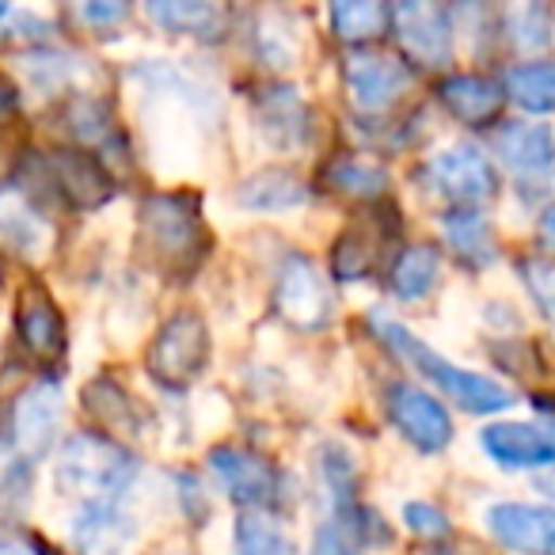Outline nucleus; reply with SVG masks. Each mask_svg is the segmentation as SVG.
Instances as JSON below:
<instances>
[{"mask_svg": "<svg viewBox=\"0 0 555 555\" xmlns=\"http://www.w3.org/2000/svg\"><path fill=\"white\" fill-rule=\"evenodd\" d=\"M274 305L282 312L289 327L297 332H317L332 320V294H327V282L320 278L317 262L309 255L289 251L278 267V289Z\"/></svg>", "mask_w": 555, "mask_h": 555, "instance_id": "3", "label": "nucleus"}, {"mask_svg": "<svg viewBox=\"0 0 555 555\" xmlns=\"http://www.w3.org/2000/svg\"><path fill=\"white\" fill-rule=\"evenodd\" d=\"M149 16H153L156 24L171 27V31L209 35L221 12H217L214 4H153V9H149Z\"/></svg>", "mask_w": 555, "mask_h": 555, "instance_id": "31", "label": "nucleus"}, {"mask_svg": "<svg viewBox=\"0 0 555 555\" xmlns=\"http://www.w3.org/2000/svg\"><path fill=\"white\" fill-rule=\"evenodd\" d=\"M47 171H50V183L54 191H62L73 206L80 209H92L100 202L111 198V179L100 164L92 160L88 153H77V149H62L47 160Z\"/></svg>", "mask_w": 555, "mask_h": 555, "instance_id": "14", "label": "nucleus"}, {"mask_svg": "<svg viewBox=\"0 0 555 555\" xmlns=\"http://www.w3.org/2000/svg\"><path fill=\"white\" fill-rule=\"evenodd\" d=\"M388 24V12L373 0H347V4H335L332 9V27L343 42H362L380 35Z\"/></svg>", "mask_w": 555, "mask_h": 555, "instance_id": "27", "label": "nucleus"}, {"mask_svg": "<svg viewBox=\"0 0 555 555\" xmlns=\"http://www.w3.org/2000/svg\"><path fill=\"white\" fill-rule=\"evenodd\" d=\"M16 332L35 358H57L65 350L62 312L54 309V301H50L42 286L24 289V297H20V312H16Z\"/></svg>", "mask_w": 555, "mask_h": 555, "instance_id": "15", "label": "nucleus"}, {"mask_svg": "<svg viewBox=\"0 0 555 555\" xmlns=\"http://www.w3.org/2000/svg\"><path fill=\"white\" fill-rule=\"evenodd\" d=\"M446 244L461 255L468 267H487L494 259V232L479 209H456L441 221Z\"/></svg>", "mask_w": 555, "mask_h": 555, "instance_id": "21", "label": "nucleus"}, {"mask_svg": "<svg viewBox=\"0 0 555 555\" xmlns=\"http://www.w3.org/2000/svg\"><path fill=\"white\" fill-rule=\"evenodd\" d=\"M85 411L100 426H111V430H138V408H133L130 396L107 377L92 380V385L85 388Z\"/></svg>", "mask_w": 555, "mask_h": 555, "instance_id": "25", "label": "nucleus"}, {"mask_svg": "<svg viewBox=\"0 0 555 555\" xmlns=\"http://www.w3.org/2000/svg\"><path fill=\"white\" fill-rule=\"evenodd\" d=\"M373 327H377L380 339H385L411 370H418L426 380H434L441 392L453 396V400L461 403L464 411H472V415H491V411H506L509 403H514V396H509L499 380L483 377V373L456 370L449 358H441L438 350H430L415 332H408V327L396 324V320L373 317Z\"/></svg>", "mask_w": 555, "mask_h": 555, "instance_id": "1", "label": "nucleus"}, {"mask_svg": "<svg viewBox=\"0 0 555 555\" xmlns=\"http://www.w3.org/2000/svg\"><path fill=\"white\" fill-rule=\"evenodd\" d=\"M209 468H214L217 483L224 487L232 502L240 506H274L282 499V476L270 461L244 449H214L209 456Z\"/></svg>", "mask_w": 555, "mask_h": 555, "instance_id": "9", "label": "nucleus"}, {"mask_svg": "<svg viewBox=\"0 0 555 555\" xmlns=\"http://www.w3.org/2000/svg\"><path fill=\"white\" fill-rule=\"evenodd\" d=\"M377 259V244H373V232L365 224H354L350 232H343L339 247H335V270L339 278L354 282V278H365Z\"/></svg>", "mask_w": 555, "mask_h": 555, "instance_id": "29", "label": "nucleus"}, {"mask_svg": "<svg viewBox=\"0 0 555 555\" xmlns=\"http://www.w3.org/2000/svg\"><path fill=\"white\" fill-rule=\"evenodd\" d=\"M403 521H408V529L418 532V537H449L446 514H441L438 506H430V502H408V506H403Z\"/></svg>", "mask_w": 555, "mask_h": 555, "instance_id": "37", "label": "nucleus"}, {"mask_svg": "<svg viewBox=\"0 0 555 555\" xmlns=\"http://www.w3.org/2000/svg\"><path fill=\"white\" fill-rule=\"evenodd\" d=\"M57 487L88 502H115L138 476V461L103 434H77L57 456Z\"/></svg>", "mask_w": 555, "mask_h": 555, "instance_id": "2", "label": "nucleus"}, {"mask_svg": "<svg viewBox=\"0 0 555 555\" xmlns=\"http://www.w3.org/2000/svg\"><path fill=\"white\" fill-rule=\"evenodd\" d=\"M16 107V92H12V85L4 77H0V118L9 115V111Z\"/></svg>", "mask_w": 555, "mask_h": 555, "instance_id": "40", "label": "nucleus"}, {"mask_svg": "<svg viewBox=\"0 0 555 555\" xmlns=\"http://www.w3.org/2000/svg\"><path fill=\"white\" fill-rule=\"evenodd\" d=\"M69 126L85 141L103 138V133H107V107H103L100 100H77L69 111Z\"/></svg>", "mask_w": 555, "mask_h": 555, "instance_id": "36", "label": "nucleus"}, {"mask_svg": "<svg viewBox=\"0 0 555 555\" xmlns=\"http://www.w3.org/2000/svg\"><path fill=\"white\" fill-rule=\"evenodd\" d=\"M209 354V335L206 324H202L194 312H179L168 324L160 327L153 350H149V370L160 385L168 388H183L191 385L202 373Z\"/></svg>", "mask_w": 555, "mask_h": 555, "instance_id": "4", "label": "nucleus"}, {"mask_svg": "<svg viewBox=\"0 0 555 555\" xmlns=\"http://www.w3.org/2000/svg\"><path fill=\"white\" fill-rule=\"evenodd\" d=\"M521 274H525V286L532 289L540 309H544L547 317H555V262L529 259V262H521Z\"/></svg>", "mask_w": 555, "mask_h": 555, "instance_id": "34", "label": "nucleus"}, {"mask_svg": "<svg viewBox=\"0 0 555 555\" xmlns=\"http://www.w3.org/2000/svg\"><path fill=\"white\" fill-rule=\"evenodd\" d=\"M57 423H62V392L54 385H39L31 392H24V400L16 403V441L27 456H47L54 449Z\"/></svg>", "mask_w": 555, "mask_h": 555, "instance_id": "13", "label": "nucleus"}, {"mask_svg": "<svg viewBox=\"0 0 555 555\" xmlns=\"http://www.w3.org/2000/svg\"><path fill=\"white\" fill-rule=\"evenodd\" d=\"M259 118H262V130L278 141V145H297L309 130L305 122V103L297 100L294 88H267L259 95Z\"/></svg>", "mask_w": 555, "mask_h": 555, "instance_id": "22", "label": "nucleus"}, {"mask_svg": "<svg viewBox=\"0 0 555 555\" xmlns=\"http://www.w3.org/2000/svg\"><path fill=\"white\" fill-rule=\"evenodd\" d=\"M0 240L16 255H24V259H35L50 240L47 217L27 202V194L20 186H4L0 191Z\"/></svg>", "mask_w": 555, "mask_h": 555, "instance_id": "17", "label": "nucleus"}, {"mask_svg": "<svg viewBox=\"0 0 555 555\" xmlns=\"http://www.w3.org/2000/svg\"><path fill=\"white\" fill-rule=\"evenodd\" d=\"M396 31L400 42L411 57L426 65H441L453 54V31H449V20L434 4H400L396 9Z\"/></svg>", "mask_w": 555, "mask_h": 555, "instance_id": "12", "label": "nucleus"}, {"mask_svg": "<svg viewBox=\"0 0 555 555\" xmlns=\"http://www.w3.org/2000/svg\"><path fill=\"white\" fill-rule=\"evenodd\" d=\"M388 411H392V423L400 426V434L418 453H438L453 438V423H449L446 403H438L430 392L408 385V380H396L388 388Z\"/></svg>", "mask_w": 555, "mask_h": 555, "instance_id": "6", "label": "nucleus"}, {"mask_svg": "<svg viewBox=\"0 0 555 555\" xmlns=\"http://www.w3.org/2000/svg\"><path fill=\"white\" fill-rule=\"evenodd\" d=\"M491 537L521 555H555V509L532 502H494L487 509Z\"/></svg>", "mask_w": 555, "mask_h": 555, "instance_id": "10", "label": "nucleus"}, {"mask_svg": "<svg viewBox=\"0 0 555 555\" xmlns=\"http://www.w3.org/2000/svg\"><path fill=\"white\" fill-rule=\"evenodd\" d=\"M537 236H540V244L555 251V206L544 209V217H540V224H537Z\"/></svg>", "mask_w": 555, "mask_h": 555, "instance_id": "39", "label": "nucleus"}, {"mask_svg": "<svg viewBox=\"0 0 555 555\" xmlns=\"http://www.w3.org/2000/svg\"><path fill=\"white\" fill-rule=\"evenodd\" d=\"M388 278H392V294L400 297V301H418V297H426L434 289V282H438V247H430V244L403 247Z\"/></svg>", "mask_w": 555, "mask_h": 555, "instance_id": "23", "label": "nucleus"}, {"mask_svg": "<svg viewBox=\"0 0 555 555\" xmlns=\"http://www.w3.org/2000/svg\"><path fill=\"white\" fill-rule=\"evenodd\" d=\"M441 103L464 122H491L502 107V88L476 73H456L441 85Z\"/></svg>", "mask_w": 555, "mask_h": 555, "instance_id": "20", "label": "nucleus"}, {"mask_svg": "<svg viewBox=\"0 0 555 555\" xmlns=\"http://www.w3.org/2000/svg\"><path fill=\"white\" fill-rule=\"evenodd\" d=\"M506 31L521 50H544L555 39L552 12L540 9V4H517L506 16Z\"/></svg>", "mask_w": 555, "mask_h": 555, "instance_id": "28", "label": "nucleus"}, {"mask_svg": "<svg viewBox=\"0 0 555 555\" xmlns=\"http://www.w3.org/2000/svg\"><path fill=\"white\" fill-rule=\"evenodd\" d=\"M141 232L168 262L191 259L194 244H202L198 202L186 194H156L141 206Z\"/></svg>", "mask_w": 555, "mask_h": 555, "instance_id": "5", "label": "nucleus"}, {"mask_svg": "<svg viewBox=\"0 0 555 555\" xmlns=\"http://www.w3.org/2000/svg\"><path fill=\"white\" fill-rule=\"evenodd\" d=\"M80 16H85L88 24H95V27H107V24L126 20V4H85V9H80Z\"/></svg>", "mask_w": 555, "mask_h": 555, "instance_id": "38", "label": "nucleus"}, {"mask_svg": "<svg viewBox=\"0 0 555 555\" xmlns=\"http://www.w3.org/2000/svg\"><path fill=\"white\" fill-rule=\"evenodd\" d=\"M312 555H362V544L343 521L320 525L317 540H312Z\"/></svg>", "mask_w": 555, "mask_h": 555, "instance_id": "35", "label": "nucleus"}, {"mask_svg": "<svg viewBox=\"0 0 555 555\" xmlns=\"http://www.w3.org/2000/svg\"><path fill=\"white\" fill-rule=\"evenodd\" d=\"M327 183L343 194H362V198H370V194L385 191V171L362 160H335L332 168H327Z\"/></svg>", "mask_w": 555, "mask_h": 555, "instance_id": "30", "label": "nucleus"}, {"mask_svg": "<svg viewBox=\"0 0 555 555\" xmlns=\"http://www.w3.org/2000/svg\"><path fill=\"white\" fill-rule=\"evenodd\" d=\"M483 449L502 468H555V426L494 423L483 430Z\"/></svg>", "mask_w": 555, "mask_h": 555, "instance_id": "11", "label": "nucleus"}, {"mask_svg": "<svg viewBox=\"0 0 555 555\" xmlns=\"http://www.w3.org/2000/svg\"><path fill=\"white\" fill-rule=\"evenodd\" d=\"M236 555H297V547L270 517L247 514L236 521Z\"/></svg>", "mask_w": 555, "mask_h": 555, "instance_id": "26", "label": "nucleus"}, {"mask_svg": "<svg viewBox=\"0 0 555 555\" xmlns=\"http://www.w3.org/2000/svg\"><path fill=\"white\" fill-rule=\"evenodd\" d=\"M324 479H327V487H332L335 502L350 506V499H354V461H350V453H343L339 446L324 449Z\"/></svg>", "mask_w": 555, "mask_h": 555, "instance_id": "33", "label": "nucleus"}, {"mask_svg": "<svg viewBox=\"0 0 555 555\" xmlns=\"http://www.w3.org/2000/svg\"><path fill=\"white\" fill-rule=\"evenodd\" d=\"M0 555H31V552L20 547V544H0Z\"/></svg>", "mask_w": 555, "mask_h": 555, "instance_id": "41", "label": "nucleus"}, {"mask_svg": "<svg viewBox=\"0 0 555 555\" xmlns=\"http://www.w3.org/2000/svg\"><path fill=\"white\" fill-rule=\"evenodd\" d=\"M426 179L453 202H483L499 191V171L476 145H453L426 164Z\"/></svg>", "mask_w": 555, "mask_h": 555, "instance_id": "7", "label": "nucleus"}, {"mask_svg": "<svg viewBox=\"0 0 555 555\" xmlns=\"http://www.w3.org/2000/svg\"><path fill=\"white\" fill-rule=\"evenodd\" d=\"M494 153L521 176H537L555 164V133L544 122H506L494 133Z\"/></svg>", "mask_w": 555, "mask_h": 555, "instance_id": "16", "label": "nucleus"}, {"mask_svg": "<svg viewBox=\"0 0 555 555\" xmlns=\"http://www.w3.org/2000/svg\"><path fill=\"white\" fill-rule=\"evenodd\" d=\"M506 92L532 115L555 111V62H525L506 73Z\"/></svg>", "mask_w": 555, "mask_h": 555, "instance_id": "24", "label": "nucleus"}, {"mask_svg": "<svg viewBox=\"0 0 555 555\" xmlns=\"http://www.w3.org/2000/svg\"><path fill=\"white\" fill-rule=\"evenodd\" d=\"M236 198H240V206L255 209V214H282V209L305 206L309 191H305V183L294 171L267 168V171H255L247 183H240Z\"/></svg>", "mask_w": 555, "mask_h": 555, "instance_id": "19", "label": "nucleus"}, {"mask_svg": "<svg viewBox=\"0 0 555 555\" xmlns=\"http://www.w3.org/2000/svg\"><path fill=\"white\" fill-rule=\"evenodd\" d=\"M343 80H347L350 103L362 115H385L411 88V73L385 54H354L343 69Z\"/></svg>", "mask_w": 555, "mask_h": 555, "instance_id": "8", "label": "nucleus"}, {"mask_svg": "<svg viewBox=\"0 0 555 555\" xmlns=\"http://www.w3.org/2000/svg\"><path fill=\"white\" fill-rule=\"evenodd\" d=\"M130 537H133V521L115 502H88L77 514V521H73V540L85 552L95 555H118Z\"/></svg>", "mask_w": 555, "mask_h": 555, "instance_id": "18", "label": "nucleus"}, {"mask_svg": "<svg viewBox=\"0 0 555 555\" xmlns=\"http://www.w3.org/2000/svg\"><path fill=\"white\" fill-rule=\"evenodd\" d=\"M259 54L267 57V65L282 69V65H297V54H301V42H297V31H289L286 20L267 16L259 31Z\"/></svg>", "mask_w": 555, "mask_h": 555, "instance_id": "32", "label": "nucleus"}, {"mask_svg": "<svg viewBox=\"0 0 555 555\" xmlns=\"http://www.w3.org/2000/svg\"><path fill=\"white\" fill-rule=\"evenodd\" d=\"M426 555H449V552H438V547H434V552H426Z\"/></svg>", "mask_w": 555, "mask_h": 555, "instance_id": "42", "label": "nucleus"}]
</instances>
